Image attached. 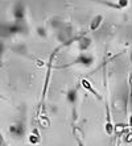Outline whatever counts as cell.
I'll return each instance as SVG.
<instances>
[{"instance_id": "cell-4", "label": "cell", "mask_w": 132, "mask_h": 146, "mask_svg": "<svg viewBox=\"0 0 132 146\" xmlns=\"http://www.w3.org/2000/svg\"><path fill=\"white\" fill-rule=\"evenodd\" d=\"M29 141H31L32 143H34V145H36V143L38 142V134H37V133H36V134H34V132L32 133L31 137H29Z\"/></svg>"}, {"instance_id": "cell-5", "label": "cell", "mask_w": 132, "mask_h": 146, "mask_svg": "<svg viewBox=\"0 0 132 146\" xmlns=\"http://www.w3.org/2000/svg\"><path fill=\"white\" fill-rule=\"evenodd\" d=\"M75 138H77V141H78V143H79V146H85L83 145V141H82V138L79 136H77V134H75Z\"/></svg>"}, {"instance_id": "cell-2", "label": "cell", "mask_w": 132, "mask_h": 146, "mask_svg": "<svg viewBox=\"0 0 132 146\" xmlns=\"http://www.w3.org/2000/svg\"><path fill=\"white\" fill-rule=\"evenodd\" d=\"M82 86H83V87H85L87 91L91 92V94H92V95H94L96 99H101V95H99L98 92H96L94 88H92V86L90 84V80H87V79H82Z\"/></svg>"}, {"instance_id": "cell-3", "label": "cell", "mask_w": 132, "mask_h": 146, "mask_svg": "<svg viewBox=\"0 0 132 146\" xmlns=\"http://www.w3.org/2000/svg\"><path fill=\"white\" fill-rule=\"evenodd\" d=\"M102 20H103V17H102L101 15H99V16H96V17H94V19H92V21H91V24H90V29H91V31L98 29L99 25H101V23H102Z\"/></svg>"}, {"instance_id": "cell-1", "label": "cell", "mask_w": 132, "mask_h": 146, "mask_svg": "<svg viewBox=\"0 0 132 146\" xmlns=\"http://www.w3.org/2000/svg\"><path fill=\"white\" fill-rule=\"evenodd\" d=\"M106 113H107V116H106L105 129H106V133H107L109 136H111L112 133H114V130H115V125H114V124H112V121H111V113H110L109 107L106 108Z\"/></svg>"}]
</instances>
